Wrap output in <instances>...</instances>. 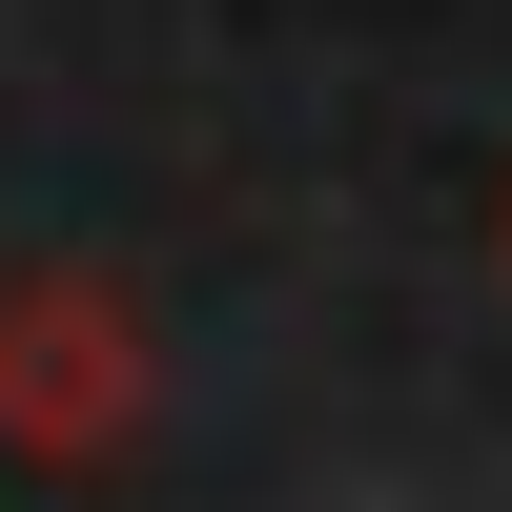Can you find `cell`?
<instances>
[{"instance_id": "cell-1", "label": "cell", "mask_w": 512, "mask_h": 512, "mask_svg": "<svg viewBox=\"0 0 512 512\" xmlns=\"http://www.w3.org/2000/svg\"><path fill=\"white\" fill-rule=\"evenodd\" d=\"M0 410H41V431H103V410H123V308H82V287L0 308Z\"/></svg>"}]
</instances>
